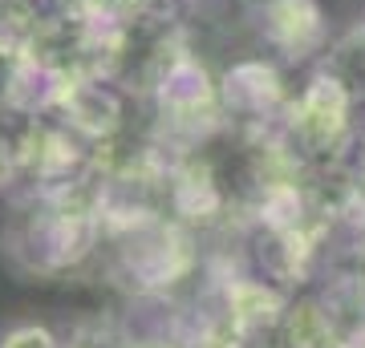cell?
Segmentation results:
<instances>
[{"label": "cell", "instance_id": "cell-1", "mask_svg": "<svg viewBox=\"0 0 365 348\" xmlns=\"http://www.w3.org/2000/svg\"><path fill=\"white\" fill-rule=\"evenodd\" d=\"M93 243V223L81 211H41L13 227L9 251L25 259L29 271H61L78 263Z\"/></svg>", "mask_w": 365, "mask_h": 348}, {"label": "cell", "instance_id": "cell-2", "mask_svg": "<svg viewBox=\"0 0 365 348\" xmlns=\"http://www.w3.org/2000/svg\"><path fill=\"white\" fill-rule=\"evenodd\" d=\"M288 130L304 150L329 154L341 138L349 134V114H353V90L341 73H317L304 90L288 102Z\"/></svg>", "mask_w": 365, "mask_h": 348}, {"label": "cell", "instance_id": "cell-3", "mask_svg": "<svg viewBox=\"0 0 365 348\" xmlns=\"http://www.w3.org/2000/svg\"><path fill=\"white\" fill-rule=\"evenodd\" d=\"M158 110H163V122L170 126H187L191 134H203V130L215 126V114H220V85H211L207 69L195 61V57H175L167 65V73L158 78Z\"/></svg>", "mask_w": 365, "mask_h": 348}, {"label": "cell", "instance_id": "cell-4", "mask_svg": "<svg viewBox=\"0 0 365 348\" xmlns=\"http://www.w3.org/2000/svg\"><path fill=\"white\" fill-rule=\"evenodd\" d=\"M264 41L284 61H309L325 49L329 25L317 0H264Z\"/></svg>", "mask_w": 365, "mask_h": 348}, {"label": "cell", "instance_id": "cell-5", "mask_svg": "<svg viewBox=\"0 0 365 348\" xmlns=\"http://www.w3.org/2000/svg\"><path fill=\"white\" fill-rule=\"evenodd\" d=\"M223 110L244 122H264V117L288 110L284 102V81L268 61H235L220 81Z\"/></svg>", "mask_w": 365, "mask_h": 348}, {"label": "cell", "instance_id": "cell-6", "mask_svg": "<svg viewBox=\"0 0 365 348\" xmlns=\"http://www.w3.org/2000/svg\"><path fill=\"white\" fill-rule=\"evenodd\" d=\"M0 348H53V340H49L45 328H16Z\"/></svg>", "mask_w": 365, "mask_h": 348}, {"label": "cell", "instance_id": "cell-7", "mask_svg": "<svg viewBox=\"0 0 365 348\" xmlns=\"http://www.w3.org/2000/svg\"><path fill=\"white\" fill-rule=\"evenodd\" d=\"M4 150H9V146L0 142V174H9V154H4Z\"/></svg>", "mask_w": 365, "mask_h": 348}]
</instances>
